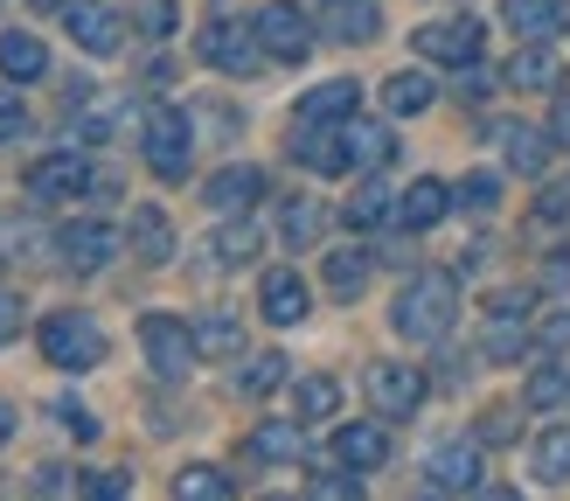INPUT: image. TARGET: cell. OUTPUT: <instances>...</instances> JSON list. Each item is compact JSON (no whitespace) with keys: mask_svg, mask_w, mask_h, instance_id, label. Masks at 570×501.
<instances>
[{"mask_svg":"<svg viewBox=\"0 0 570 501\" xmlns=\"http://www.w3.org/2000/svg\"><path fill=\"white\" fill-rule=\"evenodd\" d=\"M452 321H460V278L452 272H417L390 306V327L404 342H445Z\"/></svg>","mask_w":570,"mask_h":501,"instance_id":"6da1fadb","label":"cell"},{"mask_svg":"<svg viewBox=\"0 0 570 501\" xmlns=\"http://www.w3.org/2000/svg\"><path fill=\"white\" fill-rule=\"evenodd\" d=\"M139 147H147V167L160 181H181L188 175V154H195V119L175 105H154L147 126H139Z\"/></svg>","mask_w":570,"mask_h":501,"instance_id":"7a4b0ae2","label":"cell"},{"mask_svg":"<svg viewBox=\"0 0 570 501\" xmlns=\"http://www.w3.org/2000/svg\"><path fill=\"white\" fill-rule=\"evenodd\" d=\"M36 342H42V362H56V370H70V376L105 362V334H98L91 314H49Z\"/></svg>","mask_w":570,"mask_h":501,"instance_id":"3957f363","label":"cell"},{"mask_svg":"<svg viewBox=\"0 0 570 501\" xmlns=\"http://www.w3.org/2000/svg\"><path fill=\"white\" fill-rule=\"evenodd\" d=\"M139 348H147L154 376H167V383L188 376L195 355H203V348H195V327H181L175 314H147V321H139Z\"/></svg>","mask_w":570,"mask_h":501,"instance_id":"277c9868","label":"cell"},{"mask_svg":"<svg viewBox=\"0 0 570 501\" xmlns=\"http://www.w3.org/2000/svg\"><path fill=\"white\" fill-rule=\"evenodd\" d=\"M195 49H203V63L223 70V77H250V70H258V56H265L258 21H250V28H237V21H209Z\"/></svg>","mask_w":570,"mask_h":501,"instance_id":"5b68a950","label":"cell"},{"mask_svg":"<svg viewBox=\"0 0 570 501\" xmlns=\"http://www.w3.org/2000/svg\"><path fill=\"white\" fill-rule=\"evenodd\" d=\"M258 42H265V56H278V63H306L313 21L299 14V0H265L258 8Z\"/></svg>","mask_w":570,"mask_h":501,"instance_id":"8992f818","label":"cell"},{"mask_svg":"<svg viewBox=\"0 0 570 501\" xmlns=\"http://www.w3.org/2000/svg\"><path fill=\"white\" fill-rule=\"evenodd\" d=\"M417 56H424V63H473V56H480V21L473 14H445V21H424L417 28Z\"/></svg>","mask_w":570,"mask_h":501,"instance_id":"52a82bcc","label":"cell"},{"mask_svg":"<svg viewBox=\"0 0 570 501\" xmlns=\"http://www.w3.org/2000/svg\"><path fill=\"white\" fill-rule=\"evenodd\" d=\"M480 473H488L480 439H466V445H439V453L424 460V488H432V494H473Z\"/></svg>","mask_w":570,"mask_h":501,"instance_id":"ba28073f","label":"cell"},{"mask_svg":"<svg viewBox=\"0 0 570 501\" xmlns=\"http://www.w3.org/2000/svg\"><path fill=\"white\" fill-rule=\"evenodd\" d=\"M368 404L383 418H411L424 404V370L417 362H376V370H368Z\"/></svg>","mask_w":570,"mask_h":501,"instance_id":"9c48e42d","label":"cell"},{"mask_svg":"<svg viewBox=\"0 0 570 501\" xmlns=\"http://www.w3.org/2000/svg\"><path fill=\"white\" fill-rule=\"evenodd\" d=\"M91 188V160H83L77 147L70 154H42L36 167H28V195L36 203H70V195Z\"/></svg>","mask_w":570,"mask_h":501,"instance_id":"30bf717a","label":"cell"},{"mask_svg":"<svg viewBox=\"0 0 570 501\" xmlns=\"http://www.w3.org/2000/svg\"><path fill=\"white\" fill-rule=\"evenodd\" d=\"M56 250H63L70 272H98V265H111V250H119V230H111V223H70V230H56Z\"/></svg>","mask_w":570,"mask_h":501,"instance_id":"8fae6325","label":"cell"},{"mask_svg":"<svg viewBox=\"0 0 570 501\" xmlns=\"http://www.w3.org/2000/svg\"><path fill=\"white\" fill-rule=\"evenodd\" d=\"M293 160L313 167V175H348V167H355L348 132H327V126H299L293 132Z\"/></svg>","mask_w":570,"mask_h":501,"instance_id":"7c38bea8","label":"cell"},{"mask_svg":"<svg viewBox=\"0 0 570 501\" xmlns=\"http://www.w3.org/2000/svg\"><path fill=\"white\" fill-rule=\"evenodd\" d=\"M63 28H70V42L91 49V56H111V49H119V14L98 8V0H70V8H63Z\"/></svg>","mask_w":570,"mask_h":501,"instance_id":"4fadbf2b","label":"cell"},{"mask_svg":"<svg viewBox=\"0 0 570 501\" xmlns=\"http://www.w3.org/2000/svg\"><path fill=\"white\" fill-rule=\"evenodd\" d=\"M362 105V84L355 77H334V84H313L299 98V126H334V119H355Z\"/></svg>","mask_w":570,"mask_h":501,"instance_id":"5bb4252c","label":"cell"},{"mask_svg":"<svg viewBox=\"0 0 570 501\" xmlns=\"http://www.w3.org/2000/svg\"><path fill=\"white\" fill-rule=\"evenodd\" d=\"M501 14H508V28H515L522 42H550V36H563V28H570L563 0H501Z\"/></svg>","mask_w":570,"mask_h":501,"instance_id":"9a60e30c","label":"cell"},{"mask_svg":"<svg viewBox=\"0 0 570 501\" xmlns=\"http://www.w3.org/2000/svg\"><path fill=\"white\" fill-rule=\"evenodd\" d=\"M258 306H265V321H272V327L306 321V306H313V299H306V278H299V272H285V265H278V272H265Z\"/></svg>","mask_w":570,"mask_h":501,"instance_id":"2e32d148","label":"cell"},{"mask_svg":"<svg viewBox=\"0 0 570 501\" xmlns=\"http://www.w3.org/2000/svg\"><path fill=\"white\" fill-rule=\"evenodd\" d=\"M265 195V167H223V175H209V188H203V203L209 209H223V216H237V209H250Z\"/></svg>","mask_w":570,"mask_h":501,"instance_id":"e0dca14e","label":"cell"},{"mask_svg":"<svg viewBox=\"0 0 570 501\" xmlns=\"http://www.w3.org/2000/svg\"><path fill=\"white\" fill-rule=\"evenodd\" d=\"M299 453H306V418H265V425L250 432V460H265V466H285Z\"/></svg>","mask_w":570,"mask_h":501,"instance_id":"ac0fdd59","label":"cell"},{"mask_svg":"<svg viewBox=\"0 0 570 501\" xmlns=\"http://www.w3.org/2000/svg\"><path fill=\"white\" fill-rule=\"evenodd\" d=\"M321 28H327L334 42H376L383 36V14H376V0H327Z\"/></svg>","mask_w":570,"mask_h":501,"instance_id":"d6986e66","label":"cell"},{"mask_svg":"<svg viewBox=\"0 0 570 501\" xmlns=\"http://www.w3.org/2000/svg\"><path fill=\"white\" fill-rule=\"evenodd\" d=\"M501 84H508V91H557V84H563V63H557L543 42H529L522 56H508Z\"/></svg>","mask_w":570,"mask_h":501,"instance_id":"ffe728a7","label":"cell"},{"mask_svg":"<svg viewBox=\"0 0 570 501\" xmlns=\"http://www.w3.org/2000/svg\"><path fill=\"white\" fill-rule=\"evenodd\" d=\"M445 209H452V188H445V181H432V175L411 181L404 195H396V223H404V230H432Z\"/></svg>","mask_w":570,"mask_h":501,"instance_id":"44dd1931","label":"cell"},{"mask_svg":"<svg viewBox=\"0 0 570 501\" xmlns=\"http://www.w3.org/2000/svg\"><path fill=\"white\" fill-rule=\"evenodd\" d=\"M42 70H49L42 36H28V28H8V36H0V77H8V84H36Z\"/></svg>","mask_w":570,"mask_h":501,"instance_id":"7402d4cb","label":"cell"},{"mask_svg":"<svg viewBox=\"0 0 570 501\" xmlns=\"http://www.w3.org/2000/svg\"><path fill=\"white\" fill-rule=\"evenodd\" d=\"M334 460H341V466H355V473L383 466V460H390L383 425H341V432H334Z\"/></svg>","mask_w":570,"mask_h":501,"instance_id":"603a6c76","label":"cell"},{"mask_svg":"<svg viewBox=\"0 0 570 501\" xmlns=\"http://www.w3.org/2000/svg\"><path fill=\"white\" fill-rule=\"evenodd\" d=\"M432 98H439V84L424 77V70H396V77L383 84V105L396 111V119H417V111H432Z\"/></svg>","mask_w":570,"mask_h":501,"instance_id":"cb8c5ba5","label":"cell"},{"mask_svg":"<svg viewBox=\"0 0 570 501\" xmlns=\"http://www.w3.org/2000/svg\"><path fill=\"white\" fill-rule=\"evenodd\" d=\"M132 250L147 265H167L175 258V223H167L160 209H132Z\"/></svg>","mask_w":570,"mask_h":501,"instance_id":"d4e9b609","label":"cell"},{"mask_svg":"<svg viewBox=\"0 0 570 501\" xmlns=\"http://www.w3.org/2000/svg\"><path fill=\"white\" fill-rule=\"evenodd\" d=\"M501 147L515 175H543L550 167V132H535V126H501Z\"/></svg>","mask_w":570,"mask_h":501,"instance_id":"484cf974","label":"cell"},{"mask_svg":"<svg viewBox=\"0 0 570 501\" xmlns=\"http://www.w3.org/2000/svg\"><path fill=\"white\" fill-rule=\"evenodd\" d=\"M535 481H550V488H570V425H550L543 439H535Z\"/></svg>","mask_w":570,"mask_h":501,"instance_id":"4316f807","label":"cell"},{"mask_svg":"<svg viewBox=\"0 0 570 501\" xmlns=\"http://www.w3.org/2000/svg\"><path fill=\"white\" fill-rule=\"evenodd\" d=\"M341 216H348V230H376V223H390V216H396V195H390L383 181H368V188H355V195H348V209H341Z\"/></svg>","mask_w":570,"mask_h":501,"instance_id":"83f0119b","label":"cell"},{"mask_svg":"<svg viewBox=\"0 0 570 501\" xmlns=\"http://www.w3.org/2000/svg\"><path fill=\"white\" fill-rule=\"evenodd\" d=\"M175 494H181V501H230L237 481H230L223 466H181V473H175Z\"/></svg>","mask_w":570,"mask_h":501,"instance_id":"f1b7e54d","label":"cell"},{"mask_svg":"<svg viewBox=\"0 0 570 501\" xmlns=\"http://www.w3.org/2000/svg\"><path fill=\"white\" fill-rule=\"evenodd\" d=\"M362 286H368V250H327V293L355 299Z\"/></svg>","mask_w":570,"mask_h":501,"instance_id":"f546056e","label":"cell"},{"mask_svg":"<svg viewBox=\"0 0 570 501\" xmlns=\"http://www.w3.org/2000/svg\"><path fill=\"white\" fill-rule=\"evenodd\" d=\"M278 383H285V355H250L237 370V397H272Z\"/></svg>","mask_w":570,"mask_h":501,"instance_id":"4dcf8cb0","label":"cell"},{"mask_svg":"<svg viewBox=\"0 0 570 501\" xmlns=\"http://www.w3.org/2000/svg\"><path fill=\"white\" fill-rule=\"evenodd\" d=\"M522 397H529L535 411H563V404H570V376L557 370V362H535V376H529Z\"/></svg>","mask_w":570,"mask_h":501,"instance_id":"1f68e13d","label":"cell"},{"mask_svg":"<svg viewBox=\"0 0 570 501\" xmlns=\"http://www.w3.org/2000/svg\"><path fill=\"white\" fill-rule=\"evenodd\" d=\"M494 203H501V175H480V167H473V175H466L460 188H452V209H473V216H494Z\"/></svg>","mask_w":570,"mask_h":501,"instance_id":"d6a6232c","label":"cell"},{"mask_svg":"<svg viewBox=\"0 0 570 501\" xmlns=\"http://www.w3.org/2000/svg\"><path fill=\"white\" fill-rule=\"evenodd\" d=\"M348 154H355V167H383L396 154V139H390V126H348Z\"/></svg>","mask_w":570,"mask_h":501,"instance_id":"836d02e7","label":"cell"},{"mask_svg":"<svg viewBox=\"0 0 570 501\" xmlns=\"http://www.w3.org/2000/svg\"><path fill=\"white\" fill-rule=\"evenodd\" d=\"M195 348H203V355H237L244 348V327L230 314H209L203 327H195Z\"/></svg>","mask_w":570,"mask_h":501,"instance_id":"e575fe53","label":"cell"},{"mask_svg":"<svg viewBox=\"0 0 570 501\" xmlns=\"http://www.w3.org/2000/svg\"><path fill=\"white\" fill-rule=\"evenodd\" d=\"M209 250H216V265H244L250 250H258V230H250V223H223L209 237Z\"/></svg>","mask_w":570,"mask_h":501,"instance_id":"d590c367","label":"cell"},{"mask_svg":"<svg viewBox=\"0 0 570 501\" xmlns=\"http://www.w3.org/2000/svg\"><path fill=\"white\" fill-rule=\"evenodd\" d=\"M341 411V383L334 376H299V418H334Z\"/></svg>","mask_w":570,"mask_h":501,"instance_id":"8d00e7d4","label":"cell"},{"mask_svg":"<svg viewBox=\"0 0 570 501\" xmlns=\"http://www.w3.org/2000/svg\"><path fill=\"white\" fill-rule=\"evenodd\" d=\"M313 237H321V209L299 195V203H285V244H313Z\"/></svg>","mask_w":570,"mask_h":501,"instance_id":"74e56055","label":"cell"},{"mask_svg":"<svg viewBox=\"0 0 570 501\" xmlns=\"http://www.w3.org/2000/svg\"><path fill=\"white\" fill-rule=\"evenodd\" d=\"M132 21L147 28V36H175V0H139Z\"/></svg>","mask_w":570,"mask_h":501,"instance_id":"f35d334b","label":"cell"},{"mask_svg":"<svg viewBox=\"0 0 570 501\" xmlns=\"http://www.w3.org/2000/svg\"><path fill=\"white\" fill-rule=\"evenodd\" d=\"M56 425H63L70 439H98V418H91V411H83L77 397H63V404H56Z\"/></svg>","mask_w":570,"mask_h":501,"instance_id":"ab89813d","label":"cell"},{"mask_svg":"<svg viewBox=\"0 0 570 501\" xmlns=\"http://www.w3.org/2000/svg\"><path fill=\"white\" fill-rule=\"evenodd\" d=\"M557 348H570V314H550L535 327V355H557Z\"/></svg>","mask_w":570,"mask_h":501,"instance_id":"60d3db41","label":"cell"},{"mask_svg":"<svg viewBox=\"0 0 570 501\" xmlns=\"http://www.w3.org/2000/svg\"><path fill=\"white\" fill-rule=\"evenodd\" d=\"M21 132H28L21 98H14V91H0V147H8V139H21Z\"/></svg>","mask_w":570,"mask_h":501,"instance_id":"b9f144b4","label":"cell"},{"mask_svg":"<svg viewBox=\"0 0 570 501\" xmlns=\"http://www.w3.org/2000/svg\"><path fill=\"white\" fill-rule=\"evenodd\" d=\"M36 494H83V481H77L70 466H42L36 473Z\"/></svg>","mask_w":570,"mask_h":501,"instance_id":"7bdbcfd3","label":"cell"},{"mask_svg":"<svg viewBox=\"0 0 570 501\" xmlns=\"http://www.w3.org/2000/svg\"><path fill=\"white\" fill-rule=\"evenodd\" d=\"M313 494H334V501H348V494H362V473H313Z\"/></svg>","mask_w":570,"mask_h":501,"instance_id":"ee69618b","label":"cell"},{"mask_svg":"<svg viewBox=\"0 0 570 501\" xmlns=\"http://www.w3.org/2000/svg\"><path fill=\"white\" fill-rule=\"evenodd\" d=\"M480 439H488V445H508V439H515V411H488V425H480Z\"/></svg>","mask_w":570,"mask_h":501,"instance_id":"f6af8a7d","label":"cell"},{"mask_svg":"<svg viewBox=\"0 0 570 501\" xmlns=\"http://www.w3.org/2000/svg\"><path fill=\"white\" fill-rule=\"evenodd\" d=\"M83 494H98V501H119V494H132V481H126V473H98V481H83Z\"/></svg>","mask_w":570,"mask_h":501,"instance_id":"bcb514c9","label":"cell"},{"mask_svg":"<svg viewBox=\"0 0 570 501\" xmlns=\"http://www.w3.org/2000/svg\"><path fill=\"white\" fill-rule=\"evenodd\" d=\"M14 334H21V299H14V293H0V348H8Z\"/></svg>","mask_w":570,"mask_h":501,"instance_id":"7dc6e473","label":"cell"},{"mask_svg":"<svg viewBox=\"0 0 570 501\" xmlns=\"http://www.w3.org/2000/svg\"><path fill=\"white\" fill-rule=\"evenodd\" d=\"M543 216H550V223L570 216V181H550V188H543Z\"/></svg>","mask_w":570,"mask_h":501,"instance_id":"c3c4849f","label":"cell"},{"mask_svg":"<svg viewBox=\"0 0 570 501\" xmlns=\"http://www.w3.org/2000/svg\"><path fill=\"white\" fill-rule=\"evenodd\" d=\"M488 314H494V321H522V314H529V293H501Z\"/></svg>","mask_w":570,"mask_h":501,"instance_id":"681fc988","label":"cell"},{"mask_svg":"<svg viewBox=\"0 0 570 501\" xmlns=\"http://www.w3.org/2000/svg\"><path fill=\"white\" fill-rule=\"evenodd\" d=\"M460 91H466V98L480 105V98H488V91H494V77H488V70H473V63H466V77H460Z\"/></svg>","mask_w":570,"mask_h":501,"instance_id":"f907efd6","label":"cell"},{"mask_svg":"<svg viewBox=\"0 0 570 501\" xmlns=\"http://www.w3.org/2000/svg\"><path fill=\"white\" fill-rule=\"evenodd\" d=\"M550 139H570V98H563V105L550 111Z\"/></svg>","mask_w":570,"mask_h":501,"instance_id":"816d5d0a","label":"cell"},{"mask_svg":"<svg viewBox=\"0 0 570 501\" xmlns=\"http://www.w3.org/2000/svg\"><path fill=\"white\" fill-rule=\"evenodd\" d=\"M8 439H14V404L0 397V445H8Z\"/></svg>","mask_w":570,"mask_h":501,"instance_id":"f5cc1de1","label":"cell"},{"mask_svg":"<svg viewBox=\"0 0 570 501\" xmlns=\"http://www.w3.org/2000/svg\"><path fill=\"white\" fill-rule=\"evenodd\" d=\"M28 8H42V14H49V8H70V0H28Z\"/></svg>","mask_w":570,"mask_h":501,"instance_id":"db71d44e","label":"cell"}]
</instances>
